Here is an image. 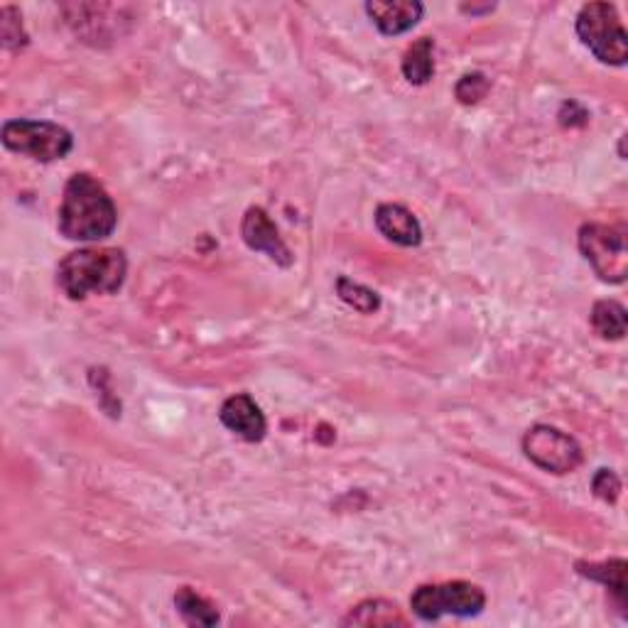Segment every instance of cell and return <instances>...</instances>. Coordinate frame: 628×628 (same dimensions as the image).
Returning a JSON list of instances; mask_svg holds the SVG:
<instances>
[{"instance_id": "11", "label": "cell", "mask_w": 628, "mask_h": 628, "mask_svg": "<svg viewBox=\"0 0 628 628\" xmlns=\"http://www.w3.org/2000/svg\"><path fill=\"white\" fill-rule=\"evenodd\" d=\"M376 226L388 241L398 243V246H421L423 241V226L415 219L413 212L401 204H381L376 209Z\"/></svg>"}, {"instance_id": "16", "label": "cell", "mask_w": 628, "mask_h": 628, "mask_svg": "<svg viewBox=\"0 0 628 628\" xmlns=\"http://www.w3.org/2000/svg\"><path fill=\"white\" fill-rule=\"evenodd\" d=\"M174 607L180 609L184 619L196 626H214L219 621V611L214 609V604L206 601L202 595H196V591L190 587H182L178 591Z\"/></svg>"}, {"instance_id": "6", "label": "cell", "mask_w": 628, "mask_h": 628, "mask_svg": "<svg viewBox=\"0 0 628 628\" xmlns=\"http://www.w3.org/2000/svg\"><path fill=\"white\" fill-rule=\"evenodd\" d=\"M579 251L604 283H624L628 267L626 229L585 224L579 229Z\"/></svg>"}, {"instance_id": "2", "label": "cell", "mask_w": 628, "mask_h": 628, "mask_svg": "<svg viewBox=\"0 0 628 628\" xmlns=\"http://www.w3.org/2000/svg\"><path fill=\"white\" fill-rule=\"evenodd\" d=\"M128 273L121 249H81L57 265V285L69 300L119 293Z\"/></svg>"}, {"instance_id": "19", "label": "cell", "mask_w": 628, "mask_h": 628, "mask_svg": "<svg viewBox=\"0 0 628 628\" xmlns=\"http://www.w3.org/2000/svg\"><path fill=\"white\" fill-rule=\"evenodd\" d=\"M488 79L484 74H464L457 84V99L462 103H476L486 97Z\"/></svg>"}, {"instance_id": "12", "label": "cell", "mask_w": 628, "mask_h": 628, "mask_svg": "<svg viewBox=\"0 0 628 628\" xmlns=\"http://www.w3.org/2000/svg\"><path fill=\"white\" fill-rule=\"evenodd\" d=\"M403 77L415 87L427 84L435 74V42L429 38L415 40L403 54Z\"/></svg>"}, {"instance_id": "9", "label": "cell", "mask_w": 628, "mask_h": 628, "mask_svg": "<svg viewBox=\"0 0 628 628\" xmlns=\"http://www.w3.org/2000/svg\"><path fill=\"white\" fill-rule=\"evenodd\" d=\"M219 421L226 429H231V433L246 442H261L267 433L265 415L246 393L231 395V398L221 405Z\"/></svg>"}, {"instance_id": "4", "label": "cell", "mask_w": 628, "mask_h": 628, "mask_svg": "<svg viewBox=\"0 0 628 628\" xmlns=\"http://www.w3.org/2000/svg\"><path fill=\"white\" fill-rule=\"evenodd\" d=\"M0 141L18 155H28L38 162L62 160L74 148V138L67 128L50 121H8L0 131Z\"/></svg>"}, {"instance_id": "3", "label": "cell", "mask_w": 628, "mask_h": 628, "mask_svg": "<svg viewBox=\"0 0 628 628\" xmlns=\"http://www.w3.org/2000/svg\"><path fill=\"white\" fill-rule=\"evenodd\" d=\"M577 34L599 62L624 67L628 60V38L619 10L611 3H587L577 16Z\"/></svg>"}, {"instance_id": "20", "label": "cell", "mask_w": 628, "mask_h": 628, "mask_svg": "<svg viewBox=\"0 0 628 628\" xmlns=\"http://www.w3.org/2000/svg\"><path fill=\"white\" fill-rule=\"evenodd\" d=\"M591 488H595V494L601 498V502H616L621 492V482L619 476H616L611 469H599L595 482H591Z\"/></svg>"}, {"instance_id": "1", "label": "cell", "mask_w": 628, "mask_h": 628, "mask_svg": "<svg viewBox=\"0 0 628 628\" xmlns=\"http://www.w3.org/2000/svg\"><path fill=\"white\" fill-rule=\"evenodd\" d=\"M115 224H119V212L103 184L87 172L74 174L67 182L60 216H57L60 234L69 241L91 243L109 239Z\"/></svg>"}, {"instance_id": "7", "label": "cell", "mask_w": 628, "mask_h": 628, "mask_svg": "<svg viewBox=\"0 0 628 628\" xmlns=\"http://www.w3.org/2000/svg\"><path fill=\"white\" fill-rule=\"evenodd\" d=\"M523 452L535 467L553 474H569L581 464V447L575 437L550 425L530 427L523 437Z\"/></svg>"}, {"instance_id": "8", "label": "cell", "mask_w": 628, "mask_h": 628, "mask_svg": "<svg viewBox=\"0 0 628 628\" xmlns=\"http://www.w3.org/2000/svg\"><path fill=\"white\" fill-rule=\"evenodd\" d=\"M241 234L251 251H261L267 255V259L281 265L293 263V255H290L285 241L281 239V234H277L273 219L267 216L261 206L249 209L246 216H243Z\"/></svg>"}, {"instance_id": "13", "label": "cell", "mask_w": 628, "mask_h": 628, "mask_svg": "<svg viewBox=\"0 0 628 628\" xmlns=\"http://www.w3.org/2000/svg\"><path fill=\"white\" fill-rule=\"evenodd\" d=\"M344 624L356 626H405L408 621L403 619L401 609L388 601H364L346 616Z\"/></svg>"}, {"instance_id": "10", "label": "cell", "mask_w": 628, "mask_h": 628, "mask_svg": "<svg viewBox=\"0 0 628 628\" xmlns=\"http://www.w3.org/2000/svg\"><path fill=\"white\" fill-rule=\"evenodd\" d=\"M364 8L383 34H403L413 30L425 10L417 0H371Z\"/></svg>"}, {"instance_id": "15", "label": "cell", "mask_w": 628, "mask_h": 628, "mask_svg": "<svg viewBox=\"0 0 628 628\" xmlns=\"http://www.w3.org/2000/svg\"><path fill=\"white\" fill-rule=\"evenodd\" d=\"M579 575H585L595 581L607 585L614 597L619 599L624 607L626 604V563L624 560H609V563H579L577 565Z\"/></svg>"}, {"instance_id": "17", "label": "cell", "mask_w": 628, "mask_h": 628, "mask_svg": "<svg viewBox=\"0 0 628 628\" xmlns=\"http://www.w3.org/2000/svg\"><path fill=\"white\" fill-rule=\"evenodd\" d=\"M336 295H340L346 305H352L354 310L364 312V314H371L381 307V300L374 290L348 281V277H340V283H336Z\"/></svg>"}, {"instance_id": "5", "label": "cell", "mask_w": 628, "mask_h": 628, "mask_svg": "<svg viewBox=\"0 0 628 628\" xmlns=\"http://www.w3.org/2000/svg\"><path fill=\"white\" fill-rule=\"evenodd\" d=\"M486 607V595L472 581H445V585H423L413 591L411 609L423 621H437L442 616H476Z\"/></svg>"}, {"instance_id": "14", "label": "cell", "mask_w": 628, "mask_h": 628, "mask_svg": "<svg viewBox=\"0 0 628 628\" xmlns=\"http://www.w3.org/2000/svg\"><path fill=\"white\" fill-rule=\"evenodd\" d=\"M591 327L601 340H624L626 334V307L614 300H601L591 310Z\"/></svg>"}, {"instance_id": "18", "label": "cell", "mask_w": 628, "mask_h": 628, "mask_svg": "<svg viewBox=\"0 0 628 628\" xmlns=\"http://www.w3.org/2000/svg\"><path fill=\"white\" fill-rule=\"evenodd\" d=\"M0 34H3V48L6 50H20V48H26L28 44V34L26 30H22V22L16 13V8H10L6 6L3 10H0Z\"/></svg>"}]
</instances>
